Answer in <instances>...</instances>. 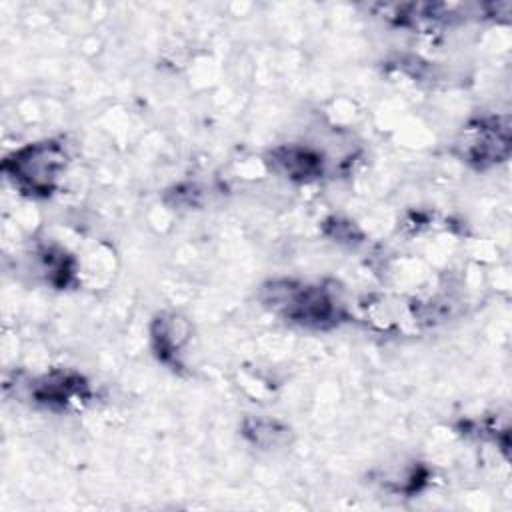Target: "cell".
<instances>
[{"label": "cell", "instance_id": "obj_1", "mask_svg": "<svg viewBox=\"0 0 512 512\" xmlns=\"http://www.w3.org/2000/svg\"><path fill=\"white\" fill-rule=\"evenodd\" d=\"M268 304L282 310L290 320L310 326H332L342 318V306L320 286H294L292 282H274L268 288Z\"/></svg>", "mask_w": 512, "mask_h": 512}, {"label": "cell", "instance_id": "obj_2", "mask_svg": "<svg viewBox=\"0 0 512 512\" xmlns=\"http://www.w3.org/2000/svg\"><path fill=\"white\" fill-rule=\"evenodd\" d=\"M66 166V150L62 144L46 140L16 152L6 160L4 170L12 174L14 182L30 194H50L60 172Z\"/></svg>", "mask_w": 512, "mask_h": 512}, {"label": "cell", "instance_id": "obj_3", "mask_svg": "<svg viewBox=\"0 0 512 512\" xmlns=\"http://www.w3.org/2000/svg\"><path fill=\"white\" fill-rule=\"evenodd\" d=\"M464 142L466 144L462 156L468 162H476L480 166L488 162H498L508 154V126H500L498 120H482L476 128H468Z\"/></svg>", "mask_w": 512, "mask_h": 512}, {"label": "cell", "instance_id": "obj_4", "mask_svg": "<svg viewBox=\"0 0 512 512\" xmlns=\"http://www.w3.org/2000/svg\"><path fill=\"white\" fill-rule=\"evenodd\" d=\"M152 340H154L156 352L162 360L174 358L188 340L186 322L178 320L176 316H162V320L158 318Z\"/></svg>", "mask_w": 512, "mask_h": 512}]
</instances>
